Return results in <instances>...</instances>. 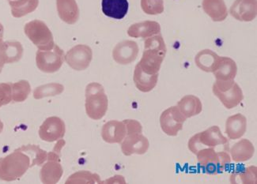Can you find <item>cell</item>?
Instances as JSON below:
<instances>
[{"instance_id":"36","label":"cell","mask_w":257,"mask_h":184,"mask_svg":"<svg viewBox=\"0 0 257 184\" xmlns=\"http://www.w3.org/2000/svg\"><path fill=\"white\" fill-rule=\"evenodd\" d=\"M126 127V135L129 134H137L143 132V127L141 123L135 119H125L123 121Z\"/></svg>"},{"instance_id":"12","label":"cell","mask_w":257,"mask_h":184,"mask_svg":"<svg viewBox=\"0 0 257 184\" xmlns=\"http://www.w3.org/2000/svg\"><path fill=\"white\" fill-rule=\"evenodd\" d=\"M139 45L133 41H123L115 46L112 51L114 61L120 65L132 64L138 57Z\"/></svg>"},{"instance_id":"26","label":"cell","mask_w":257,"mask_h":184,"mask_svg":"<svg viewBox=\"0 0 257 184\" xmlns=\"http://www.w3.org/2000/svg\"><path fill=\"white\" fill-rule=\"evenodd\" d=\"M177 106L187 119L199 115L203 110L201 101L199 97L194 95H186L182 97L177 103Z\"/></svg>"},{"instance_id":"29","label":"cell","mask_w":257,"mask_h":184,"mask_svg":"<svg viewBox=\"0 0 257 184\" xmlns=\"http://www.w3.org/2000/svg\"><path fill=\"white\" fill-rule=\"evenodd\" d=\"M19 149L26 152V154L30 156V160H31V164H30L31 167L35 165H42L48 158V152L44 149H41L38 145H23L19 148Z\"/></svg>"},{"instance_id":"20","label":"cell","mask_w":257,"mask_h":184,"mask_svg":"<svg viewBox=\"0 0 257 184\" xmlns=\"http://www.w3.org/2000/svg\"><path fill=\"white\" fill-rule=\"evenodd\" d=\"M247 130V119L242 114L237 113L228 118L225 123V134L231 140L243 137Z\"/></svg>"},{"instance_id":"13","label":"cell","mask_w":257,"mask_h":184,"mask_svg":"<svg viewBox=\"0 0 257 184\" xmlns=\"http://www.w3.org/2000/svg\"><path fill=\"white\" fill-rule=\"evenodd\" d=\"M150 143L148 138L142 133L126 135L121 142V150L125 156L143 155L148 152Z\"/></svg>"},{"instance_id":"14","label":"cell","mask_w":257,"mask_h":184,"mask_svg":"<svg viewBox=\"0 0 257 184\" xmlns=\"http://www.w3.org/2000/svg\"><path fill=\"white\" fill-rule=\"evenodd\" d=\"M229 13L240 22H251L256 17L257 0H235Z\"/></svg>"},{"instance_id":"10","label":"cell","mask_w":257,"mask_h":184,"mask_svg":"<svg viewBox=\"0 0 257 184\" xmlns=\"http://www.w3.org/2000/svg\"><path fill=\"white\" fill-rule=\"evenodd\" d=\"M93 59L91 48L86 45H78L67 52L65 61L73 70L77 71L87 69Z\"/></svg>"},{"instance_id":"37","label":"cell","mask_w":257,"mask_h":184,"mask_svg":"<svg viewBox=\"0 0 257 184\" xmlns=\"http://www.w3.org/2000/svg\"><path fill=\"white\" fill-rule=\"evenodd\" d=\"M4 28L1 23H0V46L3 44V39H4Z\"/></svg>"},{"instance_id":"4","label":"cell","mask_w":257,"mask_h":184,"mask_svg":"<svg viewBox=\"0 0 257 184\" xmlns=\"http://www.w3.org/2000/svg\"><path fill=\"white\" fill-rule=\"evenodd\" d=\"M108 97L104 87L97 82L88 84L86 88L85 108L88 116L93 120L102 119L108 110Z\"/></svg>"},{"instance_id":"11","label":"cell","mask_w":257,"mask_h":184,"mask_svg":"<svg viewBox=\"0 0 257 184\" xmlns=\"http://www.w3.org/2000/svg\"><path fill=\"white\" fill-rule=\"evenodd\" d=\"M66 126L64 120L57 116H51L45 119L39 129L41 140L47 142H53L64 138Z\"/></svg>"},{"instance_id":"34","label":"cell","mask_w":257,"mask_h":184,"mask_svg":"<svg viewBox=\"0 0 257 184\" xmlns=\"http://www.w3.org/2000/svg\"><path fill=\"white\" fill-rule=\"evenodd\" d=\"M141 8L144 13L157 15L164 12L163 0H141Z\"/></svg>"},{"instance_id":"15","label":"cell","mask_w":257,"mask_h":184,"mask_svg":"<svg viewBox=\"0 0 257 184\" xmlns=\"http://www.w3.org/2000/svg\"><path fill=\"white\" fill-rule=\"evenodd\" d=\"M64 175V169L58 159L47 158L40 171L41 182L45 184H55Z\"/></svg>"},{"instance_id":"16","label":"cell","mask_w":257,"mask_h":184,"mask_svg":"<svg viewBox=\"0 0 257 184\" xmlns=\"http://www.w3.org/2000/svg\"><path fill=\"white\" fill-rule=\"evenodd\" d=\"M126 134L124 123L117 120L108 121L101 129V137L107 143H121Z\"/></svg>"},{"instance_id":"2","label":"cell","mask_w":257,"mask_h":184,"mask_svg":"<svg viewBox=\"0 0 257 184\" xmlns=\"http://www.w3.org/2000/svg\"><path fill=\"white\" fill-rule=\"evenodd\" d=\"M31 164L30 156L20 149L0 158V179L6 182L17 180L24 175Z\"/></svg>"},{"instance_id":"6","label":"cell","mask_w":257,"mask_h":184,"mask_svg":"<svg viewBox=\"0 0 257 184\" xmlns=\"http://www.w3.org/2000/svg\"><path fill=\"white\" fill-rule=\"evenodd\" d=\"M24 31L38 50H51L56 45L51 30L42 21L36 19L26 23Z\"/></svg>"},{"instance_id":"17","label":"cell","mask_w":257,"mask_h":184,"mask_svg":"<svg viewBox=\"0 0 257 184\" xmlns=\"http://www.w3.org/2000/svg\"><path fill=\"white\" fill-rule=\"evenodd\" d=\"M216 80H234L237 76V67L234 60L229 57H218L213 71Z\"/></svg>"},{"instance_id":"1","label":"cell","mask_w":257,"mask_h":184,"mask_svg":"<svg viewBox=\"0 0 257 184\" xmlns=\"http://www.w3.org/2000/svg\"><path fill=\"white\" fill-rule=\"evenodd\" d=\"M167 49L160 34L147 38L144 41V52L139 65L148 75H156L160 71Z\"/></svg>"},{"instance_id":"21","label":"cell","mask_w":257,"mask_h":184,"mask_svg":"<svg viewBox=\"0 0 257 184\" xmlns=\"http://www.w3.org/2000/svg\"><path fill=\"white\" fill-rule=\"evenodd\" d=\"M129 4L127 0H102V12L107 17L120 20L127 15Z\"/></svg>"},{"instance_id":"32","label":"cell","mask_w":257,"mask_h":184,"mask_svg":"<svg viewBox=\"0 0 257 184\" xmlns=\"http://www.w3.org/2000/svg\"><path fill=\"white\" fill-rule=\"evenodd\" d=\"M12 101L14 102H23L28 98L31 92L30 82L26 80H20L12 83Z\"/></svg>"},{"instance_id":"7","label":"cell","mask_w":257,"mask_h":184,"mask_svg":"<svg viewBox=\"0 0 257 184\" xmlns=\"http://www.w3.org/2000/svg\"><path fill=\"white\" fill-rule=\"evenodd\" d=\"M220 145H229V140L222 134L218 126H213L203 132L192 136L188 141V145L189 150L196 154V152L202 148H215Z\"/></svg>"},{"instance_id":"33","label":"cell","mask_w":257,"mask_h":184,"mask_svg":"<svg viewBox=\"0 0 257 184\" xmlns=\"http://www.w3.org/2000/svg\"><path fill=\"white\" fill-rule=\"evenodd\" d=\"M101 178L97 174L89 171H80L70 175L66 183H101Z\"/></svg>"},{"instance_id":"23","label":"cell","mask_w":257,"mask_h":184,"mask_svg":"<svg viewBox=\"0 0 257 184\" xmlns=\"http://www.w3.org/2000/svg\"><path fill=\"white\" fill-rule=\"evenodd\" d=\"M135 85L136 88L143 92V93H149L151 90L155 89L157 86L158 80H159V74L156 75H148L144 72L140 68V65H137L135 67L134 76H133Z\"/></svg>"},{"instance_id":"30","label":"cell","mask_w":257,"mask_h":184,"mask_svg":"<svg viewBox=\"0 0 257 184\" xmlns=\"http://www.w3.org/2000/svg\"><path fill=\"white\" fill-rule=\"evenodd\" d=\"M256 171L255 166H249L247 168L233 172L230 176L231 183H256Z\"/></svg>"},{"instance_id":"8","label":"cell","mask_w":257,"mask_h":184,"mask_svg":"<svg viewBox=\"0 0 257 184\" xmlns=\"http://www.w3.org/2000/svg\"><path fill=\"white\" fill-rule=\"evenodd\" d=\"M65 60L63 49L57 45L51 50H38L36 54V64L40 71L48 74L57 72Z\"/></svg>"},{"instance_id":"39","label":"cell","mask_w":257,"mask_h":184,"mask_svg":"<svg viewBox=\"0 0 257 184\" xmlns=\"http://www.w3.org/2000/svg\"><path fill=\"white\" fill-rule=\"evenodd\" d=\"M3 130H4V123L0 120V133H2Z\"/></svg>"},{"instance_id":"5","label":"cell","mask_w":257,"mask_h":184,"mask_svg":"<svg viewBox=\"0 0 257 184\" xmlns=\"http://www.w3.org/2000/svg\"><path fill=\"white\" fill-rule=\"evenodd\" d=\"M212 91L227 109L236 108L244 99L242 89L234 80H216L213 85Z\"/></svg>"},{"instance_id":"28","label":"cell","mask_w":257,"mask_h":184,"mask_svg":"<svg viewBox=\"0 0 257 184\" xmlns=\"http://www.w3.org/2000/svg\"><path fill=\"white\" fill-rule=\"evenodd\" d=\"M218 57L219 56L213 51L210 49H204L200 51L196 55L195 57V63L201 71L205 72H213L216 66Z\"/></svg>"},{"instance_id":"3","label":"cell","mask_w":257,"mask_h":184,"mask_svg":"<svg viewBox=\"0 0 257 184\" xmlns=\"http://www.w3.org/2000/svg\"><path fill=\"white\" fill-rule=\"evenodd\" d=\"M198 164L203 172L217 175L223 172L231 163V157L226 152H217L214 148L205 147L196 152Z\"/></svg>"},{"instance_id":"40","label":"cell","mask_w":257,"mask_h":184,"mask_svg":"<svg viewBox=\"0 0 257 184\" xmlns=\"http://www.w3.org/2000/svg\"><path fill=\"white\" fill-rule=\"evenodd\" d=\"M8 1H11V0H8Z\"/></svg>"},{"instance_id":"19","label":"cell","mask_w":257,"mask_h":184,"mask_svg":"<svg viewBox=\"0 0 257 184\" xmlns=\"http://www.w3.org/2000/svg\"><path fill=\"white\" fill-rule=\"evenodd\" d=\"M160 24L155 21H145L132 25L127 30L129 37L133 38H148L160 34Z\"/></svg>"},{"instance_id":"25","label":"cell","mask_w":257,"mask_h":184,"mask_svg":"<svg viewBox=\"0 0 257 184\" xmlns=\"http://www.w3.org/2000/svg\"><path fill=\"white\" fill-rule=\"evenodd\" d=\"M229 152L233 161L244 162L249 160L253 156L255 148L249 140L244 138L234 144Z\"/></svg>"},{"instance_id":"18","label":"cell","mask_w":257,"mask_h":184,"mask_svg":"<svg viewBox=\"0 0 257 184\" xmlns=\"http://www.w3.org/2000/svg\"><path fill=\"white\" fill-rule=\"evenodd\" d=\"M59 17L67 24L74 25L79 19V8L75 0H56Z\"/></svg>"},{"instance_id":"27","label":"cell","mask_w":257,"mask_h":184,"mask_svg":"<svg viewBox=\"0 0 257 184\" xmlns=\"http://www.w3.org/2000/svg\"><path fill=\"white\" fill-rule=\"evenodd\" d=\"M12 8V15L16 19L33 13L39 5V0H11L8 1Z\"/></svg>"},{"instance_id":"35","label":"cell","mask_w":257,"mask_h":184,"mask_svg":"<svg viewBox=\"0 0 257 184\" xmlns=\"http://www.w3.org/2000/svg\"><path fill=\"white\" fill-rule=\"evenodd\" d=\"M12 101V82L0 83V108Z\"/></svg>"},{"instance_id":"22","label":"cell","mask_w":257,"mask_h":184,"mask_svg":"<svg viewBox=\"0 0 257 184\" xmlns=\"http://www.w3.org/2000/svg\"><path fill=\"white\" fill-rule=\"evenodd\" d=\"M23 47L19 41H5L0 46V57L4 64H15L23 56Z\"/></svg>"},{"instance_id":"38","label":"cell","mask_w":257,"mask_h":184,"mask_svg":"<svg viewBox=\"0 0 257 184\" xmlns=\"http://www.w3.org/2000/svg\"><path fill=\"white\" fill-rule=\"evenodd\" d=\"M4 65H5V64H4V60H2V58L0 57V73L2 72Z\"/></svg>"},{"instance_id":"9","label":"cell","mask_w":257,"mask_h":184,"mask_svg":"<svg viewBox=\"0 0 257 184\" xmlns=\"http://www.w3.org/2000/svg\"><path fill=\"white\" fill-rule=\"evenodd\" d=\"M186 119L178 107H170L163 111L160 116L162 131L169 136H177L182 130L183 125Z\"/></svg>"},{"instance_id":"31","label":"cell","mask_w":257,"mask_h":184,"mask_svg":"<svg viewBox=\"0 0 257 184\" xmlns=\"http://www.w3.org/2000/svg\"><path fill=\"white\" fill-rule=\"evenodd\" d=\"M64 91V86L60 83L45 84L36 88L34 91V97L36 100L45 98L48 97L61 94Z\"/></svg>"},{"instance_id":"24","label":"cell","mask_w":257,"mask_h":184,"mask_svg":"<svg viewBox=\"0 0 257 184\" xmlns=\"http://www.w3.org/2000/svg\"><path fill=\"white\" fill-rule=\"evenodd\" d=\"M203 11L214 22H222L228 16V10L224 0H203Z\"/></svg>"}]
</instances>
